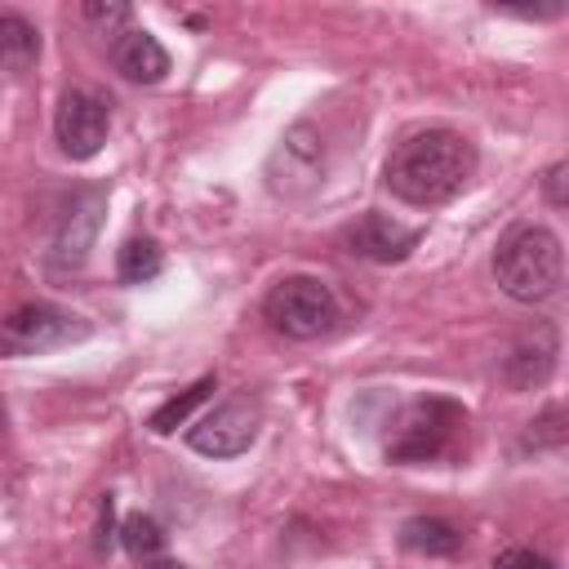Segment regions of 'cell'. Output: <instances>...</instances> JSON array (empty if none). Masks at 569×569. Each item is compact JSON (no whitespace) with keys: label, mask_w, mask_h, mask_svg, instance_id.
Here are the masks:
<instances>
[{"label":"cell","mask_w":569,"mask_h":569,"mask_svg":"<svg viewBox=\"0 0 569 569\" xmlns=\"http://www.w3.org/2000/svg\"><path fill=\"white\" fill-rule=\"evenodd\" d=\"M89 333V320H80L76 311H62L53 302H31L18 307L4 325H0V356H40V351H58L71 347Z\"/></svg>","instance_id":"5b68a950"},{"label":"cell","mask_w":569,"mask_h":569,"mask_svg":"<svg viewBox=\"0 0 569 569\" xmlns=\"http://www.w3.org/2000/svg\"><path fill=\"white\" fill-rule=\"evenodd\" d=\"M102 200H107L102 191H84L80 200H71V209L62 218V231L53 240L58 262H80L84 258V249H89V240H93V231L102 222Z\"/></svg>","instance_id":"7c38bea8"},{"label":"cell","mask_w":569,"mask_h":569,"mask_svg":"<svg viewBox=\"0 0 569 569\" xmlns=\"http://www.w3.org/2000/svg\"><path fill=\"white\" fill-rule=\"evenodd\" d=\"M400 542L418 556H453L462 547V533L440 516H413L400 525Z\"/></svg>","instance_id":"5bb4252c"},{"label":"cell","mask_w":569,"mask_h":569,"mask_svg":"<svg viewBox=\"0 0 569 569\" xmlns=\"http://www.w3.org/2000/svg\"><path fill=\"white\" fill-rule=\"evenodd\" d=\"M209 391H213V378H200V382H191V387H187L182 396L164 400V405H160V409H156V413L147 418V427H151L156 436H169V431H173L178 422H187V418H191V409H196V405H200V400H204Z\"/></svg>","instance_id":"2e32d148"},{"label":"cell","mask_w":569,"mask_h":569,"mask_svg":"<svg viewBox=\"0 0 569 569\" xmlns=\"http://www.w3.org/2000/svg\"><path fill=\"white\" fill-rule=\"evenodd\" d=\"M142 569H182L178 560H156V565H142Z\"/></svg>","instance_id":"7402d4cb"},{"label":"cell","mask_w":569,"mask_h":569,"mask_svg":"<svg viewBox=\"0 0 569 569\" xmlns=\"http://www.w3.org/2000/svg\"><path fill=\"white\" fill-rule=\"evenodd\" d=\"M107 102L98 93H84V89H71L62 93L58 102V116H53V133H58V147L71 156V160H89L102 151L107 142Z\"/></svg>","instance_id":"ba28073f"},{"label":"cell","mask_w":569,"mask_h":569,"mask_svg":"<svg viewBox=\"0 0 569 569\" xmlns=\"http://www.w3.org/2000/svg\"><path fill=\"white\" fill-rule=\"evenodd\" d=\"M84 18H89L102 36H111L116 27L129 22V4H98V0H89V4H84Z\"/></svg>","instance_id":"d6986e66"},{"label":"cell","mask_w":569,"mask_h":569,"mask_svg":"<svg viewBox=\"0 0 569 569\" xmlns=\"http://www.w3.org/2000/svg\"><path fill=\"white\" fill-rule=\"evenodd\" d=\"M160 271H164V253H160L156 240L129 236V240L120 244V253H116V276H120L124 284H147V280H156Z\"/></svg>","instance_id":"9a60e30c"},{"label":"cell","mask_w":569,"mask_h":569,"mask_svg":"<svg viewBox=\"0 0 569 569\" xmlns=\"http://www.w3.org/2000/svg\"><path fill=\"white\" fill-rule=\"evenodd\" d=\"M525 445H533V449H542V445H547V449H560V445H565V409L551 405L542 418H533Z\"/></svg>","instance_id":"ac0fdd59"},{"label":"cell","mask_w":569,"mask_h":569,"mask_svg":"<svg viewBox=\"0 0 569 569\" xmlns=\"http://www.w3.org/2000/svg\"><path fill=\"white\" fill-rule=\"evenodd\" d=\"M120 542H124L129 556L147 560V556H156V551L164 547V533H160V525H156L151 516H129V520L120 525Z\"/></svg>","instance_id":"e0dca14e"},{"label":"cell","mask_w":569,"mask_h":569,"mask_svg":"<svg viewBox=\"0 0 569 569\" xmlns=\"http://www.w3.org/2000/svg\"><path fill=\"white\" fill-rule=\"evenodd\" d=\"M493 276L502 284L507 298L516 302H542L565 284V249L560 236L538 227V222H520L511 227L498 249H493Z\"/></svg>","instance_id":"7a4b0ae2"},{"label":"cell","mask_w":569,"mask_h":569,"mask_svg":"<svg viewBox=\"0 0 569 569\" xmlns=\"http://www.w3.org/2000/svg\"><path fill=\"white\" fill-rule=\"evenodd\" d=\"M565 173H569V164H565V160H556V164L547 169V178H542V191H547L551 209H565Z\"/></svg>","instance_id":"44dd1931"},{"label":"cell","mask_w":569,"mask_h":569,"mask_svg":"<svg viewBox=\"0 0 569 569\" xmlns=\"http://www.w3.org/2000/svg\"><path fill=\"white\" fill-rule=\"evenodd\" d=\"M258 427H262V409L249 396H236V400H222L218 409H209L187 431V445L204 458H236L258 440Z\"/></svg>","instance_id":"8992f818"},{"label":"cell","mask_w":569,"mask_h":569,"mask_svg":"<svg viewBox=\"0 0 569 569\" xmlns=\"http://www.w3.org/2000/svg\"><path fill=\"white\" fill-rule=\"evenodd\" d=\"M320 169H325V151H320V138L311 124H293L280 147L271 151L267 160V182L276 196H302L320 182Z\"/></svg>","instance_id":"52a82bcc"},{"label":"cell","mask_w":569,"mask_h":569,"mask_svg":"<svg viewBox=\"0 0 569 569\" xmlns=\"http://www.w3.org/2000/svg\"><path fill=\"white\" fill-rule=\"evenodd\" d=\"M262 316L271 320L276 333L293 338V342H311L338 325V298L316 276H284L262 298Z\"/></svg>","instance_id":"277c9868"},{"label":"cell","mask_w":569,"mask_h":569,"mask_svg":"<svg viewBox=\"0 0 569 569\" xmlns=\"http://www.w3.org/2000/svg\"><path fill=\"white\" fill-rule=\"evenodd\" d=\"M40 58V31L22 13H0V67L9 76H27Z\"/></svg>","instance_id":"4fadbf2b"},{"label":"cell","mask_w":569,"mask_h":569,"mask_svg":"<svg viewBox=\"0 0 569 569\" xmlns=\"http://www.w3.org/2000/svg\"><path fill=\"white\" fill-rule=\"evenodd\" d=\"M493 569H556L542 551H529V547H507L493 556Z\"/></svg>","instance_id":"ffe728a7"},{"label":"cell","mask_w":569,"mask_h":569,"mask_svg":"<svg viewBox=\"0 0 569 569\" xmlns=\"http://www.w3.org/2000/svg\"><path fill=\"white\" fill-rule=\"evenodd\" d=\"M418 240H422L418 227H405L387 213H365L342 231L347 253H356L365 262H405L418 249Z\"/></svg>","instance_id":"9c48e42d"},{"label":"cell","mask_w":569,"mask_h":569,"mask_svg":"<svg viewBox=\"0 0 569 569\" xmlns=\"http://www.w3.org/2000/svg\"><path fill=\"white\" fill-rule=\"evenodd\" d=\"M462 431H467V409L458 400H445V396L413 400L405 405V413L387 436V462L422 467V462L453 458L462 445Z\"/></svg>","instance_id":"3957f363"},{"label":"cell","mask_w":569,"mask_h":569,"mask_svg":"<svg viewBox=\"0 0 569 569\" xmlns=\"http://www.w3.org/2000/svg\"><path fill=\"white\" fill-rule=\"evenodd\" d=\"M111 62H116V71H120L129 84H160V80L169 76V53H164V44H160L151 31H138V27L120 31V40H116V49H111Z\"/></svg>","instance_id":"8fae6325"},{"label":"cell","mask_w":569,"mask_h":569,"mask_svg":"<svg viewBox=\"0 0 569 569\" xmlns=\"http://www.w3.org/2000/svg\"><path fill=\"white\" fill-rule=\"evenodd\" d=\"M471 173H476V147L462 133H453V129H422V133H409L387 156L382 182H387V191L396 200L431 209V204L453 200L471 182Z\"/></svg>","instance_id":"6da1fadb"},{"label":"cell","mask_w":569,"mask_h":569,"mask_svg":"<svg viewBox=\"0 0 569 569\" xmlns=\"http://www.w3.org/2000/svg\"><path fill=\"white\" fill-rule=\"evenodd\" d=\"M556 356H560L556 329H551V325H533V333H525V338L511 347L502 373H507V382L520 387V391H525V387H542V382L551 378V369H556Z\"/></svg>","instance_id":"30bf717a"}]
</instances>
